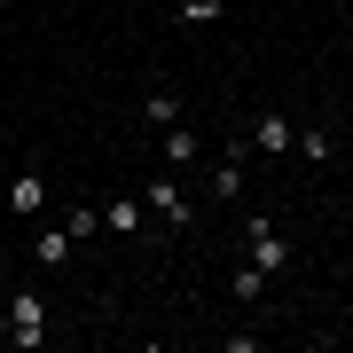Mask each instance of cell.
I'll return each mask as SVG.
<instances>
[{
    "label": "cell",
    "instance_id": "cell-1",
    "mask_svg": "<svg viewBox=\"0 0 353 353\" xmlns=\"http://www.w3.org/2000/svg\"><path fill=\"white\" fill-rule=\"evenodd\" d=\"M8 345H48V299H39V290H16L8 299Z\"/></svg>",
    "mask_w": 353,
    "mask_h": 353
},
{
    "label": "cell",
    "instance_id": "cell-2",
    "mask_svg": "<svg viewBox=\"0 0 353 353\" xmlns=\"http://www.w3.org/2000/svg\"><path fill=\"white\" fill-rule=\"evenodd\" d=\"M252 267L259 275H275V267H290V236L275 220H252Z\"/></svg>",
    "mask_w": 353,
    "mask_h": 353
},
{
    "label": "cell",
    "instance_id": "cell-3",
    "mask_svg": "<svg viewBox=\"0 0 353 353\" xmlns=\"http://www.w3.org/2000/svg\"><path fill=\"white\" fill-rule=\"evenodd\" d=\"M243 157H252V134H243V141H228V150H220V165H212V196H228V204L243 196Z\"/></svg>",
    "mask_w": 353,
    "mask_h": 353
},
{
    "label": "cell",
    "instance_id": "cell-4",
    "mask_svg": "<svg viewBox=\"0 0 353 353\" xmlns=\"http://www.w3.org/2000/svg\"><path fill=\"white\" fill-rule=\"evenodd\" d=\"M141 204H150L157 220H173V228H189V196H181V181H173V173H157V181H150V196H141Z\"/></svg>",
    "mask_w": 353,
    "mask_h": 353
},
{
    "label": "cell",
    "instance_id": "cell-5",
    "mask_svg": "<svg viewBox=\"0 0 353 353\" xmlns=\"http://www.w3.org/2000/svg\"><path fill=\"white\" fill-rule=\"evenodd\" d=\"M39 204H48V181H39V165H24V173L8 181V212H24V220H32Z\"/></svg>",
    "mask_w": 353,
    "mask_h": 353
},
{
    "label": "cell",
    "instance_id": "cell-6",
    "mask_svg": "<svg viewBox=\"0 0 353 353\" xmlns=\"http://www.w3.org/2000/svg\"><path fill=\"white\" fill-rule=\"evenodd\" d=\"M290 141H299V126H290V118H283V110H267V118H259V126H252V150H267V157H283V150H290Z\"/></svg>",
    "mask_w": 353,
    "mask_h": 353
},
{
    "label": "cell",
    "instance_id": "cell-7",
    "mask_svg": "<svg viewBox=\"0 0 353 353\" xmlns=\"http://www.w3.org/2000/svg\"><path fill=\"white\" fill-rule=\"evenodd\" d=\"M196 150H204V141H196L189 126H165V141H157V157H165V173H181V165H196Z\"/></svg>",
    "mask_w": 353,
    "mask_h": 353
},
{
    "label": "cell",
    "instance_id": "cell-8",
    "mask_svg": "<svg viewBox=\"0 0 353 353\" xmlns=\"http://www.w3.org/2000/svg\"><path fill=\"white\" fill-rule=\"evenodd\" d=\"M141 118H150L157 134H165V126H181V94H173V87H150V94H141Z\"/></svg>",
    "mask_w": 353,
    "mask_h": 353
},
{
    "label": "cell",
    "instance_id": "cell-9",
    "mask_svg": "<svg viewBox=\"0 0 353 353\" xmlns=\"http://www.w3.org/2000/svg\"><path fill=\"white\" fill-rule=\"evenodd\" d=\"M290 150H299L306 165H330V150H338V141H330L322 126H299V141H290Z\"/></svg>",
    "mask_w": 353,
    "mask_h": 353
},
{
    "label": "cell",
    "instance_id": "cell-10",
    "mask_svg": "<svg viewBox=\"0 0 353 353\" xmlns=\"http://www.w3.org/2000/svg\"><path fill=\"white\" fill-rule=\"evenodd\" d=\"M94 228H102V204H71V212H63V236L71 243H87Z\"/></svg>",
    "mask_w": 353,
    "mask_h": 353
},
{
    "label": "cell",
    "instance_id": "cell-11",
    "mask_svg": "<svg viewBox=\"0 0 353 353\" xmlns=\"http://www.w3.org/2000/svg\"><path fill=\"white\" fill-rule=\"evenodd\" d=\"M32 252H39V267H63V252H71V236H63V228H39V243H32Z\"/></svg>",
    "mask_w": 353,
    "mask_h": 353
},
{
    "label": "cell",
    "instance_id": "cell-12",
    "mask_svg": "<svg viewBox=\"0 0 353 353\" xmlns=\"http://www.w3.org/2000/svg\"><path fill=\"white\" fill-rule=\"evenodd\" d=\"M102 228H118V236H134V228H141V204H102Z\"/></svg>",
    "mask_w": 353,
    "mask_h": 353
},
{
    "label": "cell",
    "instance_id": "cell-13",
    "mask_svg": "<svg viewBox=\"0 0 353 353\" xmlns=\"http://www.w3.org/2000/svg\"><path fill=\"white\" fill-rule=\"evenodd\" d=\"M181 24H220V0H181Z\"/></svg>",
    "mask_w": 353,
    "mask_h": 353
},
{
    "label": "cell",
    "instance_id": "cell-14",
    "mask_svg": "<svg viewBox=\"0 0 353 353\" xmlns=\"http://www.w3.org/2000/svg\"><path fill=\"white\" fill-rule=\"evenodd\" d=\"M0 267H8V252H0Z\"/></svg>",
    "mask_w": 353,
    "mask_h": 353
}]
</instances>
